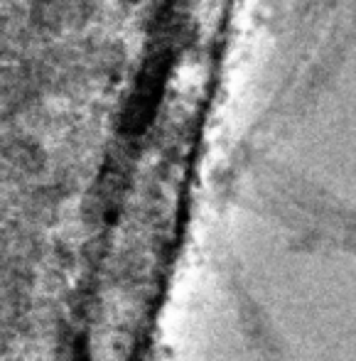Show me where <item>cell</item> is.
<instances>
[{"label":"cell","mask_w":356,"mask_h":361,"mask_svg":"<svg viewBox=\"0 0 356 361\" xmlns=\"http://www.w3.org/2000/svg\"><path fill=\"white\" fill-rule=\"evenodd\" d=\"M37 81L39 74L32 67H18V64H13V67L0 72V99L13 106L25 104L35 94V89H37Z\"/></svg>","instance_id":"cell-1"},{"label":"cell","mask_w":356,"mask_h":361,"mask_svg":"<svg viewBox=\"0 0 356 361\" xmlns=\"http://www.w3.org/2000/svg\"><path fill=\"white\" fill-rule=\"evenodd\" d=\"M64 0H30V23L39 30H54L62 20Z\"/></svg>","instance_id":"cell-2"},{"label":"cell","mask_w":356,"mask_h":361,"mask_svg":"<svg viewBox=\"0 0 356 361\" xmlns=\"http://www.w3.org/2000/svg\"><path fill=\"white\" fill-rule=\"evenodd\" d=\"M5 157H8L13 165H20V167H32L39 162V150L32 140L27 138H13L8 140L3 147Z\"/></svg>","instance_id":"cell-3"},{"label":"cell","mask_w":356,"mask_h":361,"mask_svg":"<svg viewBox=\"0 0 356 361\" xmlns=\"http://www.w3.org/2000/svg\"><path fill=\"white\" fill-rule=\"evenodd\" d=\"M20 47V25L15 15L0 13V54H15Z\"/></svg>","instance_id":"cell-4"}]
</instances>
